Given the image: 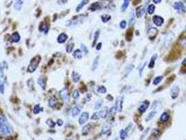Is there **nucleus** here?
<instances>
[{
	"label": "nucleus",
	"mask_w": 186,
	"mask_h": 140,
	"mask_svg": "<svg viewBox=\"0 0 186 140\" xmlns=\"http://www.w3.org/2000/svg\"><path fill=\"white\" fill-rule=\"evenodd\" d=\"M13 133V129L4 115H0V135L8 136Z\"/></svg>",
	"instance_id": "obj_1"
},
{
	"label": "nucleus",
	"mask_w": 186,
	"mask_h": 140,
	"mask_svg": "<svg viewBox=\"0 0 186 140\" xmlns=\"http://www.w3.org/2000/svg\"><path fill=\"white\" fill-rule=\"evenodd\" d=\"M40 60H41V57L39 56H36V57H34L30 62L29 67L27 68V72L29 73L34 72L36 69V68L38 67Z\"/></svg>",
	"instance_id": "obj_2"
},
{
	"label": "nucleus",
	"mask_w": 186,
	"mask_h": 140,
	"mask_svg": "<svg viewBox=\"0 0 186 140\" xmlns=\"http://www.w3.org/2000/svg\"><path fill=\"white\" fill-rule=\"evenodd\" d=\"M174 36H175V34H174V32H170L169 33L166 35L165 36V38L164 39V41H163V48H167L168 46L170 45V44L172 43V40L174 39Z\"/></svg>",
	"instance_id": "obj_3"
},
{
	"label": "nucleus",
	"mask_w": 186,
	"mask_h": 140,
	"mask_svg": "<svg viewBox=\"0 0 186 140\" xmlns=\"http://www.w3.org/2000/svg\"><path fill=\"white\" fill-rule=\"evenodd\" d=\"M173 6H174V10H176L179 13L184 14L186 12V8L185 5L183 4V3L181 2H176L174 4Z\"/></svg>",
	"instance_id": "obj_4"
},
{
	"label": "nucleus",
	"mask_w": 186,
	"mask_h": 140,
	"mask_svg": "<svg viewBox=\"0 0 186 140\" xmlns=\"http://www.w3.org/2000/svg\"><path fill=\"white\" fill-rule=\"evenodd\" d=\"M83 20V15H79V16L75 17L74 18H73V19L69 20L67 21V26L69 27L75 26V25H77L79 24V23H81Z\"/></svg>",
	"instance_id": "obj_5"
},
{
	"label": "nucleus",
	"mask_w": 186,
	"mask_h": 140,
	"mask_svg": "<svg viewBox=\"0 0 186 140\" xmlns=\"http://www.w3.org/2000/svg\"><path fill=\"white\" fill-rule=\"evenodd\" d=\"M60 96L64 102H67L69 101V92L67 88H64L60 91Z\"/></svg>",
	"instance_id": "obj_6"
},
{
	"label": "nucleus",
	"mask_w": 186,
	"mask_h": 140,
	"mask_svg": "<svg viewBox=\"0 0 186 140\" xmlns=\"http://www.w3.org/2000/svg\"><path fill=\"white\" fill-rule=\"evenodd\" d=\"M179 90H180V89H179V86H177V85L172 88V89L170 90V96L172 99H176L177 97L179 96Z\"/></svg>",
	"instance_id": "obj_7"
},
{
	"label": "nucleus",
	"mask_w": 186,
	"mask_h": 140,
	"mask_svg": "<svg viewBox=\"0 0 186 140\" xmlns=\"http://www.w3.org/2000/svg\"><path fill=\"white\" fill-rule=\"evenodd\" d=\"M89 118V114L87 112H83L79 117L78 119V123L80 125H83L86 123Z\"/></svg>",
	"instance_id": "obj_8"
},
{
	"label": "nucleus",
	"mask_w": 186,
	"mask_h": 140,
	"mask_svg": "<svg viewBox=\"0 0 186 140\" xmlns=\"http://www.w3.org/2000/svg\"><path fill=\"white\" fill-rule=\"evenodd\" d=\"M152 21H153V23L157 25V26H162V24L164 23V19L163 18H162L161 16H159V15H155L153 16L152 18Z\"/></svg>",
	"instance_id": "obj_9"
},
{
	"label": "nucleus",
	"mask_w": 186,
	"mask_h": 140,
	"mask_svg": "<svg viewBox=\"0 0 186 140\" xmlns=\"http://www.w3.org/2000/svg\"><path fill=\"white\" fill-rule=\"evenodd\" d=\"M150 105V103L148 101H144L140 104V106H139V111L141 113H144L148 108V106Z\"/></svg>",
	"instance_id": "obj_10"
},
{
	"label": "nucleus",
	"mask_w": 186,
	"mask_h": 140,
	"mask_svg": "<svg viewBox=\"0 0 186 140\" xmlns=\"http://www.w3.org/2000/svg\"><path fill=\"white\" fill-rule=\"evenodd\" d=\"M102 7H103V6H102V4L101 2H94L90 5L89 9L92 11H97V10L101 9H102Z\"/></svg>",
	"instance_id": "obj_11"
},
{
	"label": "nucleus",
	"mask_w": 186,
	"mask_h": 140,
	"mask_svg": "<svg viewBox=\"0 0 186 140\" xmlns=\"http://www.w3.org/2000/svg\"><path fill=\"white\" fill-rule=\"evenodd\" d=\"M123 97H121L117 99L116 104L117 111H122V109H123Z\"/></svg>",
	"instance_id": "obj_12"
},
{
	"label": "nucleus",
	"mask_w": 186,
	"mask_h": 140,
	"mask_svg": "<svg viewBox=\"0 0 186 140\" xmlns=\"http://www.w3.org/2000/svg\"><path fill=\"white\" fill-rule=\"evenodd\" d=\"M81 111V107L80 106H75L71 110V116L73 117H76L78 115H79Z\"/></svg>",
	"instance_id": "obj_13"
},
{
	"label": "nucleus",
	"mask_w": 186,
	"mask_h": 140,
	"mask_svg": "<svg viewBox=\"0 0 186 140\" xmlns=\"http://www.w3.org/2000/svg\"><path fill=\"white\" fill-rule=\"evenodd\" d=\"M67 35L65 33H62V34H60L58 36V42L59 44H64V43L67 41Z\"/></svg>",
	"instance_id": "obj_14"
},
{
	"label": "nucleus",
	"mask_w": 186,
	"mask_h": 140,
	"mask_svg": "<svg viewBox=\"0 0 186 140\" xmlns=\"http://www.w3.org/2000/svg\"><path fill=\"white\" fill-rule=\"evenodd\" d=\"M143 14H144V8H143V6H141L136 9V15L138 18H140L142 17Z\"/></svg>",
	"instance_id": "obj_15"
},
{
	"label": "nucleus",
	"mask_w": 186,
	"mask_h": 140,
	"mask_svg": "<svg viewBox=\"0 0 186 140\" xmlns=\"http://www.w3.org/2000/svg\"><path fill=\"white\" fill-rule=\"evenodd\" d=\"M158 33V31L156 28H154V27H152V28H150V29L148 30V36L151 38V37H155L156 35Z\"/></svg>",
	"instance_id": "obj_16"
},
{
	"label": "nucleus",
	"mask_w": 186,
	"mask_h": 140,
	"mask_svg": "<svg viewBox=\"0 0 186 140\" xmlns=\"http://www.w3.org/2000/svg\"><path fill=\"white\" fill-rule=\"evenodd\" d=\"M38 84L40 85L42 89L45 90L46 89V79H44V77L43 76H40V77L38 79Z\"/></svg>",
	"instance_id": "obj_17"
},
{
	"label": "nucleus",
	"mask_w": 186,
	"mask_h": 140,
	"mask_svg": "<svg viewBox=\"0 0 186 140\" xmlns=\"http://www.w3.org/2000/svg\"><path fill=\"white\" fill-rule=\"evenodd\" d=\"M20 36L18 32H14L11 36V41L13 43L18 42L20 41Z\"/></svg>",
	"instance_id": "obj_18"
},
{
	"label": "nucleus",
	"mask_w": 186,
	"mask_h": 140,
	"mask_svg": "<svg viewBox=\"0 0 186 140\" xmlns=\"http://www.w3.org/2000/svg\"><path fill=\"white\" fill-rule=\"evenodd\" d=\"M73 57L76 59H78L80 60L83 58V53L82 51H80V49H76L74 53H73Z\"/></svg>",
	"instance_id": "obj_19"
},
{
	"label": "nucleus",
	"mask_w": 186,
	"mask_h": 140,
	"mask_svg": "<svg viewBox=\"0 0 186 140\" xmlns=\"http://www.w3.org/2000/svg\"><path fill=\"white\" fill-rule=\"evenodd\" d=\"M88 2H89V0H82V1L80 2V3H79V4L78 5L77 7H76V12L80 11Z\"/></svg>",
	"instance_id": "obj_20"
},
{
	"label": "nucleus",
	"mask_w": 186,
	"mask_h": 140,
	"mask_svg": "<svg viewBox=\"0 0 186 140\" xmlns=\"http://www.w3.org/2000/svg\"><path fill=\"white\" fill-rule=\"evenodd\" d=\"M57 104V99L55 96H52L50 97L48 100V106L51 108H54Z\"/></svg>",
	"instance_id": "obj_21"
},
{
	"label": "nucleus",
	"mask_w": 186,
	"mask_h": 140,
	"mask_svg": "<svg viewBox=\"0 0 186 140\" xmlns=\"http://www.w3.org/2000/svg\"><path fill=\"white\" fill-rule=\"evenodd\" d=\"M39 30L41 32H44L45 31V33H47L48 31V29H49V27L48 25H46L45 22H41L40 25H39Z\"/></svg>",
	"instance_id": "obj_22"
},
{
	"label": "nucleus",
	"mask_w": 186,
	"mask_h": 140,
	"mask_svg": "<svg viewBox=\"0 0 186 140\" xmlns=\"http://www.w3.org/2000/svg\"><path fill=\"white\" fill-rule=\"evenodd\" d=\"M99 114L100 118H105L107 116L108 114H109V110H108V109L106 107H105L104 109H102L101 111H99Z\"/></svg>",
	"instance_id": "obj_23"
},
{
	"label": "nucleus",
	"mask_w": 186,
	"mask_h": 140,
	"mask_svg": "<svg viewBox=\"0 0 186 140\" xmlns=\"http://www.w3.org/2000/svg\"><path fill=\"white\" fill-rule=\"evenodd\" d=\"M157 54H154V55L151 57L150 63H149V65H148V67L150 68V69H152V68L154 67L155 60H156V59H157Z\"/></svg>",
	"instance_id": "obj_24"
},
{
	"label": "nucleus",
	"mask_w": 186,
	"mask_h": 140,
	"mask_svg": "<svg viewBox=\"0 0 186 140\" xmlns=\"http://www.w3.org/2000/svg\"><path fill=\"white\" fill-rule=\"evenodd\" d=\"M71 78H72V80L74 82L77 83L78 82L80 79V76L79 74H78L77 72H73L72 74H71Z\"/></svg>",
	"instance_id": "obj_25"
},
{
	"label": "nucleus",
	"mask_w": 186,
	"mask_h": 140,
	"mask_svg": "<svg viewBox=\"0 0 186 140\" xmlns=\"http://www.w3.org/2000/svg\"><path fill=\"white\" fill-rule=\"evenodd\" d=\"M111 130V126L108 124V123H106L105 125L103 126L102 128V135H105V134H107V133H109V131Z\"/></svg>",
	"instance_id": "obj_26"
},
{
	"label": "nucleus",
	"mask_w": 186,
	"mask_h": 140,
	"mask_svg": "<svg viewBox=\"0 0 186 140\" xmlns=\"http://www.w3.org/2000/svg\"><path fill=\"white\" fill-rule=\"evenodd\" d=\"M169 115L168 113L167 112H164V113H162L161 116H160V121H162V122H167V121H169Z\"/></svg>",
	"instance_id": "obj_27"
},
{
	"label": "nucleus",
	"mask_w": 186,
	"mask_h": 140,
	"mask_svg": "<svg viewBox=\"0 0 186 140\" xmlns=\"http://www.w3.org/2000/svg\"><path fill=\"white\" fill-rule=\"evenodd\" d=\"M99 56H97L96 58H94V61H93V63H92V69L94 71L98 67V65H99Z\"/></svg>",
	"instance_id": "obj_28"
},
{
	"label": "nucleus",
	"mask_w": 186,
	"mask_h": 140,
	"mask_svg": "<svg viewBox=\"0 0 186 140\" xmlns=\"http://www.w3.org/2000/svg\"><path fill=\"white\" fill-rule=\"evenodd\" d=\"M127 137V132L125 130V129H122L120 131V137L121 139H125Z\"/></svg>",
	"instance_id": "obj_29"
},
{
	"label": "nucleus",
	"mask_w": 186,
	"mask_h": 140,
	"mask_svg": "<svg viewBox=\"0 0 186 140\" xmlns=\"http://www.w3.org/2000/svg\"><path fill=\"white\" fill-rule=\"evenodd\" d=\"M163 79H164V76H156V77L154 79V80H153L152 83H153V85H155L159 84V83L162 81Z\"/></svg>",
	"instance_id": "obj_30"
},
{
	"label": "nucleus",
	"mask_w": 186,
	"mask_h": 140,
	"mask_svg": "<svg viewBox=\"0 0 186 140\" xmlns=\"http://www.w3.org/2000/svg\"><path fill=\"white\" fill-rule=\"evenodd\" d=\"M74 44L72 42H70L66 46V51L68 53H70L72 52L73 49H74Z\"/></svg>",
	"instance_id": "obj_31"
},
{
	"label": "nucleus",
	"mask_w": 186,
	"mask_h": 140,
	"mask_svg": "<svg viewBox=\"0 0 186 140\" xmlns=\"http://www.w3.org/2000/svg\"><path fill=\"white\" fill-rule=\"evenodd\" d=\"M155 10V6L154 4H150L148 7V13L149 15H152L154 13Z\"/></svg>",
	"instance_id": "obj_32"
},
{
	"label": "nucleus",
	"mask_w": 186,
	"mask_h": 140,
	"mask_svg": "<svg viewBox=\"0 0 186 140\" xmlns=\"http://www.w3.org/2000/svg\"><path fill=\"white\" fill-rule=\"evenodd\" d=\"M129 4H130V0H124L123 4L122 6H121L122 11H125L129 6Z\"/></svg>",
	"instance_id": "obj_33"
},
{
	"label": "nucleus",
	"mask_w": 186,
	"mask_h": 140,
	"mask_svg": "<svg viewBox=\"0 0 186 140\" xmlns=\"http://www.w3.org/2000/svg\"><path fill=\"white\" fill-rule=\"evenodd\" d=\"M43 111V109L41 108L40 105H36V106H34V109H33V112H34V114H39L40 112Z\"/></svg>",
	"instance_id": "obj_34"
},
{
	"label": "nucleus",
	"mask_w": 186,
	"mask_h": 140,
	"mask_svg": "<svg viewBox=\"0 0 186 140\" xmlns=\"http://www.w3.org/2000/svg\"><path fill=\"white\" fill-rule=\"evenodd\" d=\"M101 19H102V21L103 22H107L108 21H109V20L111 19V15H109L108 14L102 15Z\"/></svg>",
	"instance_id": "obj_35"
},
{
	"label": "nucleus",
	"mask_w": 186,
	"mask_h": 140,
	"mask_svg": "<svg viewBox=\"0 0 186 140\" xmlns=\"http://www.w3.org/2000/svg\"><path fill=\"white\" fill-rule=\"evenodd\" d=\"M91 128V126H90V124H88L87 126H85L84 128H83L82 130V133L83 135H87V133H89L90 131V129Z\"/></svg>",
	"instance_id": "obj_36"
},
{
	"label": "nucleus",
	"mask_w": 186,
	"mask_h": 140,
	"mask_svg": "<svg viewBox=\"0 0 186 140\" xmlns=\"http://www.w3.org/2000/svg\"><path fill=\"white\" fill-rule=\"evenodd\" d=\"M156 114H157V113H156V111H151L150 114L148 115L147 118H146V121H150L151 119H152V118L155 117V115H156Z\"/></svg>",
	"instance_id": "obj_37"
},
{
	"label": "nucleus",
	"mask_w": 186,
	"mask_h": 140,
	"mask_svg": "<svg viewBox=\"0 0 186 140\" xmlns=\"http://www.w3.org/2000/svg\"><path fill=\"white\" fill-rule=\"evenodd\" d=\"M99 31L97 30L94 32V40H93V44H92V46H94V45L96 44V42L99 39Z\"/></svg>",
	"instance_id": "obj_38"
},
{
	"label": "nucleus",
	"mask_w": 186,
	"mask_h": 140,
	"mask_svg": "<svg viewBox=\"0 0 186 140\" xmlns=\"http://www.w3.org/2000/svg\"><path fill=\"white\" fill-rule=\"evenodd\" d=\"M22 4H23L22 0H18L17 2L15 4L14 7L15 8V9H18V10L20 9V8H21V6H22Z\"/></svg>",
	"instance_id": "obj_39"
},
{
	"label": "nucleus",
	"mask_w": 186,
	"mask_h": 140,
	"mask_svg": "<svg viewBox=\"0 0 186 140\" xmlns=\"http://www.w3.org/2000/svg\"><path fill=\"white\" fill-rule=\"evenodd\" d=\"M72 97L74 99H77L79 98L80 97V93H79V91L78 90H75L72 93Z\"/></svg>",
	"instance_id": "obj_40"
},
{
	"label": "nucleus",
	"mask_w": 186,
	"mask_h": 140,
	"mask_svg": "<svg viewBox=\"0 0 186 140\" xmlns=\"http://www.w3.org/2000/svg\"><path fill=\"white\" fill-rule=\"evenodd\" d=\"M97 91L101 94H105L106 92V88L104 86H99L97 89Z\"/></svg>",
	"instance_id": "obj_41"
},
{
	"label": "nucleus",
	"mask_w": 186,
	"mask_h": 140,
	"mask_svg": "<svg viewBox=\"0 0 186 140\" xmlns=\"http://www.w3.org/2000/svg\"><path fill=\"white\" fill-rule=\"evenodd\" d=\"M116 111H117V108H116V105H115V106H112L111 109H109V113L111 114V115L113 116V115H115V114H116Z\"/></svg>",
	"instance_id": "obj_42"
},
{
	"label": "nucleus",
	"mask_w": 186,
	"mask_h": 140,
	"mask_svg": "<svg viewBox=\"0 0 186 140\" xmlns=\"http://www.w3.org/2000/svg\"><path fill=\"white\" fill-rule=\"evenodd\" d=\"M80 46H81V49H82L83 52L85 55H87V53H89V51H88V49H87V46H85V44H83L80 45Z\"/></svg>",
	"instance_id": "obj_43"
},
{
	"label": "nucleus",
	"mask_w": 186,
	"mask_h": 140,
	"mask_svg": "<svg viewBox=\"0 0 186 140\" xmlns=\"http://www.w3.org/2000/svg\"><path fill=\"white\" fill-rule=\"evenodd\" d=\"M4 83L2 81H0V92H1V94L4 93Z\"/></svg>",
	"instance_id": "obj_44"
},
{
	"label": "nucleus",
	"mask_w": 186,
	"mask_h": 140,
	"mask_svg": "<svg viewBox=\"0 0 186 140\" xmlns=\"http://www.w3.org/2000/svg\"><path fill=\"white\" fill-rule=\"evenodd\" d=\"M99 118H100V116H99V112H95L94 114H93L92 117H91V119H92V120H96V121L99 120Z\"/></svg>",
	"instance_id": "obj_45"
},
{
	"label": "nucleus",
	"mask_w": 186,
	"mask_h": 140,
	"mask_svg": "<svg viewBox=\"0 0 186 140\" xmlns=\"http://www.w3.org/2000/svg\"><path fill=\"white\" fill-rule=\"evenodd\" d=\"M46 123H47L50 127H51V128H53V127H55V123L53 121H52L51 119L48 120L47 122H46Z\"/></svg>",
	"instance_id": "obj_46"
},
{
	"label": "nucleus",
	"mask_w": 186,
	"mask_h": 140,
	"mask_svg": "<svg viewBox=\"0 0 186 140\" xmlns=\"http://www.w3.org/2000/svg\"><path fill=\"white\" fill-rule=\"evenodd\" d=\"M146 64H147V63H145L143 65H142V67L140 68V69H139V76H142V73L143 72V69H144V68H145V65H146Z\"/></svg>",
	"instance_id": "obj_47"
},
{
	"label": "nucleus",
	"mask_w": 186,
	"mask_h": 140,
	"mask_svg": "<svg viewBox=\"0 0 186 140\" xmlns=\"http://www.w3.org/2000/svg\"><path fill=\"white\" fill-rule=\"evenodd\" d=\"M127 25V22L125 20H122L120 23V27L121 29H125Z\"/></svg>",
	"instance_id": "obj_48"
},
{
	"label": "nucleus",
	"mask_w": 186,
	"mask_h": 140,
	"mask_svg": "<svg viewBox=\"0 0 186 140\" xmlns=\"http://www.w3.org/2000/svg\"><path fill=\"white\" fill-rule=\"evenodd\" d=\"M133 68H134V65H129L126 68V73H127V74H128L132 70Z\"/></svg>",
	"instance_id": "obj_49"
},
{
	"label": "nucleus",
	"mask_w": 186,
	"mask_h": 140,
	"mask_svg": "<svg viewBox=\"0 0 186 140\" xmlns=\"http://www.w3.org/2000/svg\"><path fill=\"white\" fill-rule=\"evenodd\" d=\"M102 101H98L95 104V106H94V108L96 109H99L101 106H102Z\"/></svg>",
	"instance_id": "obj_50"
},
{
	"label": "nucleus",
	"mask_w": 186,
	"mask_h": 140,
	"mask_svg": "<svg viewBox=\"0 0 186 140\" xmlns=\"http://www.w3.org/2000/svg\"><path fill=\"white\" fill-rule=\"evenodd\" d=\"M58 4L64 5L67 3V0H58Z\"/></svg>",
	"instance_id": "obj_51"
},
{
	"label": "nucleus",
	"mask_w": 186,
	"mask_h": 140,
	"mask_svg": "<svg viewBox=\"0 0 186 140\" xmlns=\"http://www.w3.org/2000/svg\"><path fill=\"white\" fill-rule=\"evenodd\" d=\"M135 22V18L134 17V15H133L132 17L131 18L130 20V22H129V25H130V26H132L134 23Z\"/></svg>",
	"instance_id": "obj_52"
},
{
	"label": "nucleus",
	"mask_w": 186,
	"mask_h": 140,
	"mask_svg": "<svg viewBox=\"0 0 186 140\" xmlns=\"http://www.w3.org/2000/svg\"><path fill=\"white\" fill-rule=\"evenodd\" d=\"M180 42H181L183 45H186V36L183 37Z\"/></svg>",
	"instance_id": "obj_53"
},
{
	"label": "nucleus",
	"mask_w": 186,
	"mask_h": 140,
	"mask_svg": "<svg viewBox=\"0 0 186 140\" xmlns=\"http://www.w3.org/2000/svg\"><path fill=\"white\" fill-rule=\"evenodd\" d=\"M3 76H4V71H3L2 66L1 65V64H0V76L3 77Z\"/></svg>",
	"instance_id": "obj_54"
},
{
	"label": "nucleus",
	"mask_w": 186,
	"mask_h": 140,
	"mask_svg": "<svg viewBox=\"0 0 186 140\" xmlns=\"http://www.w3.org/2000/svg\"><path fill=\"white\" fill-rule=\"evenodd\" d=\"M63 123H64V122H63L62 120H60V119H59V120H58V121H57V124H58L59 126H62Z\"/></svg>",
	"instance_id": "obj_55"
},
{
	"label": "nucleus",
	"mask_w": 186,
	"mask_h": 140,
	"mask_svg": "<svg viewBox=\"0 0 186 140\" xmlns=\"http://www.w3.org/2000/svg\"><path fill=\"white\" fill-rule=\"evenodd\" d=\"M102 43H99V44H97V46H96V49H97V50H98V51H99V50H100V49H101V47H102Z\"/></svg>",
	"instance_id": "obj_56"
},
{
	"label": "nucleus",
	"mask_w": 186,
	"mask_h": 140,
	"mask_svg": "<svg viewBox=\"0 0 186 140\" xmlns=\"http://www.w3.org/2000/svg\"><path fill=\"white\" fill-rule=\"evenodd\" d=\"M152 1H153V2L155 3V4H159L162 2V0H152Z\"/></svg>",
	"instance_id": "obj_57"
},
{
	"label": "nucleus",
	"mask_w": 186,
	"mask_h": 140,
	"mask_svg": "<svg viewBox=\"0 0 186 140\" xmlns=\"http://www.w3.org/2000/svg\"><path fill=\"white\" fill-rule=\"evenodd\" d=\"M183 65L186 67V58H185V59L183 60Z\"/></svg>",
	"instance_id": "obj_58"
},
{
	"label": "nucleus",
	"mask_w": 186,
	"mask_h": 140,
	"mask_svg": "<svg viewBox=\"0 0 186 140\" xmlns=\"http://www.w3.org/2000/svg\"><path fill=\"white\" fill-rule=\"evenodd\" d=\"M48 140H54V139H52V138H49V139Z\"/></svg>",
	"instance_id": "obj_59"
},
{
	"label": "nucleus",
	"mask_w": 186,
	"mask_h": 140,
	"mask_svg": "<svg viewBox=\"0 0 186 140\" xmlns=\"http://www.w3.org/2000/svg\"><path fill=\"white\" fill-rule=\"evenodd\" d=\"M114 140H119V139H118V137H116V139H114Z\"/></svg>",
	"instance_id": "obj_60"
},
{
	"label": "nucleus",
	"mask_w": 186,
	"mask_h": 140,
	"mask_svg": "<svg viewBox=\"0 0 186 140\" xmlns=\"http://www.w3.org/2000/svg\"><path fill=\"white\" fill-rule=\"evenodd\" d=\"M67 140H72V139H67Z\"/></svg>",
	"instance_id": "obj_61"
},
{
	"label": "nucleus",
	"mask_w": 186,
	"mask_h": 140,
	"mask_svg": "<svg viewBox=\"0 0 186 140\" xmlns=\"http://www.w3.org/2000/svg\"><path fill=\"white\" fill-rule=\"evenodd\" d=\"M185 29H186V27H185Z\"/></svg>",
	"instance_id": "obj_62"
}]
</instances>
